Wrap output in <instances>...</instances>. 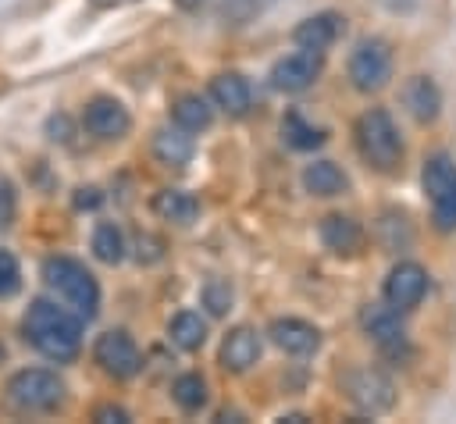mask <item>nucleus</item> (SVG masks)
<instances>
[{"label":"nucleus","instance_id":"1","mask_svg":"<svg viewBox=\"0 0 456 424\" xmlns=\"http://www.w3.org/2000/svg\"><path fill=\"white\" fill-rule=\"evenodd\" d=\"M25 338L57 363H68L82 349V317L71 306H57L50 299H36L21 321Z\"/></svg>","mask_w":456,"mask_h":424},{"label":"nucleus","instance_id":"2","mask_svg":"<svg viewBox=\"0 0 456 424\" xmlns=\"http://www.w3.org/2000/svg\"><path fill=\"white\" fill-rule=\"evenodd\" d=\"M356 150L360 157L381 171V175H395L403 167V139H399V128L392 121V114L385 107H370L356 118Z\"/></svg>","mask_w":456,"mask_h":424},{"label":"nucleus","instance_id":"3","mask_svg":"<svg viewBox=\"0 0 456 424\" xmlns=\"http://www.w3.org/2000/svg\"><path fill=\"white\" fill-rule=\"evenodd\" d=\"M43 281L82 321H93L96 317V310H100V285L86 271V264H78L71 257H50V260H43Z\"/></svg>","mask_w":456,"mask_h":424},{"label":"nucleus","instance_id":"4","mask_svg":"<svg viewBox=\"0 0 456 424\" xmlns=\"http://www.w3.org/2000/svg\"><path fill=\"white\" fill-rule=\"evenodd\" d=\"M4 392L18 413H50L64 403V381L46 367H25L11 374Z\"/></svg>","mask_w":456,"mask_h":424},{"label":"nucleus","instance_id":"5","mask_svg":"<svg viewBox=\"0 0 456 424\" xmlns=\"http://www.w3.org/2000/svg\"><path fill=\"white\" fill-rule=\"evenodd\" d=\"M424 192L431 200V221L438 232H456V164L445 153L424 160Z\"/></svg>","mask_w":456,"mask_h":424},{"label":"nucleus","instance_id":"6","mask_svg":"<svg viewBox=\"0 0 456 424\" xmlns=\"http://www.w3.org/2000/svg\"><path fill=\"white\" fill-rule=\"evenodd\" d=\"M342 392L353 406H360L363 413H385L395 403V385L385 371L378 367H349L342 374Z\"/></svg>","mask_w":456,"mask_h":424},{"label":"nucleus","instance_id":"7","mask_svg":"<svg viewBox=\"0 0 456 424\" xmlns=\"http://www.w3.org/2000/svg\"><path fill=\"white\" fill-rule=\"evenodd\" d=\"M392 78V50L385 39H360L349 57V82L360 93H374Z\"/></svg>","mask_w":456,"mask_h":424},{"label":"nucleus","instance_id":"8","mask_svg":"<svg viewBox=\"0 0 456 424\" xmlns=\"http://www.w3.org/2000/svg\"><path fill=\"white\" fill-rule=\"evenodd\" d=\"M93 360L100 363L103 374H110L118 381L135 378L139 367H142V353H139V346L125 331H103L96 338V346H93Z\"/></svg>","mask_w":456,"mask_h":424},{"label":"nucleus","instance_id":"9","mask_svg":"<svg viewBox=\"0 0 456 424\" xmlns=\"http://www.w3.org/2000/svg\"><path fill=\"white\" fill-rule=\"evenodd\" d=\"M321 68H324V57H321V50H292L289 57H281L274 68H271V86L278 89V93H303V89H310L314 82H317V75H321Z\"/></svg>","mask_w":456,"mask_h":424},{"label":"nucleus","instance_id":"10","mask_svg":"<svg viewBox=\"0 0 456 424\" xmlns=\"http://www.w3.org/2000/svg\"><path fill=\"white\" fill-rule=\"evenodd\" d=\"M360 324H363L367 338H374L385 353H399V349H406L403 310H395L392 303H367V306L360 310Z\"/></svg>","mask_w":456,"mask_h":424},{"label":"nucleus","instance_id":"11","mask_svg":"<svg viewBox=\"0 0 456 424\" xmlns=\"http://www.w3.org/2000/svg\"><path fill=\"white\" fill-rule=\"evenodd\" d=\"M428 292V271L413 260H403L388 271L385 278V303H392L395 310H413Z\"/></svg>","mask_w":456,"mask_h":424},{"label":"nucleus","instance_id":"12","mask_svg":"<svg viewBox=\"0 0 456 424\" xmlns=\"http://www.w3.org/2000/svg\"><path fill=\"white\" fill-rule=\"evenodd\" d=\"M82 125H86V132L96 135V139H121V135L132 128V118H128V110H125L121 100H114V96H96V100L86 103Z\"/></svg>","mask_w":456,"mask_h":424},{"label":"nucleus","instance_id":"13","mask_svg":"<svg viewBox=\"0 0 456 424\" xmlns=\"http://www.w3.org/2000/svg\"><path fill=\"white\" fill-rule=\"evenodd\" d=\"M267 335H271V342L281 353H292V356H306V353H314L321 346V331L310 321H299V317H278V321H271Z\"/></svg>","mask_w":456,"mask_h":424},{"label":"nucleus","instance_id":"14","mask_svg":"<svg viewBox=\"0 0 456 424\" xmlns=\"http://www.w3.org/2000/svg\"><path fill=\"white\" fill-rule=\"evenodd\" d=\"M260 360V335L253 328H232L221 342V367L232 371V374H242L249 371L253 363Z\"/></svg>","mask_w":456,"mask_h":424},{"label":"nucleus","instance_id":"15","mask_svg":"<svg viewBox=\"0 0 456 424\" xmlns=\"http://www.w3.org/2000/svg\"><path fill=\"white\" fill-rule=\"evenodd\" d=\"M210 100L224 110V114H232V118H242L246 110H249V82L239 75V71H221V75H214L210 78Z\"/></svg>","mask_w":456,"mask_h":424},{"label":"nucleus","instance_id":"16","mask_svg":"<svg viewBox=\"0 0 456 424\" xmlns=\"http://www.w3.org/2000/svg\"><path fill=\"white\" fill-rule=\"evenodd\" d=\"M150 207H153V214H157L160 221L178 224V228L192 224L196 214H200V200H196L192 192H185V189H160V192H153Z\"/></svg>","mask_w":456,"mask_h":424},{"label":"nucleus","instance_id":"17","mask_svg":"<svg viewBox=\"0 0 456 424\" xmlns=\"http://www.w3.org/2000/svg\"><path fill=\"white\" fill-rule=\"evenodd\" d=\"M321 242L338 257H353L363 246V228L346 214H328L321 221Z\"/></svg>","mask_w":456,"mask_h":424},{"label":"nucleus","instance_id":"18","mask_svg":"<svg viewBox=\"0 0 456 424\" xmlns=\"http://www.w3.org/2000/svg\"><path fill=\"white\" fill-rule=\"evenodd\" d=\"M338 32H342V18L331 14V11H324V14H314V18L299 21L296 32H292V39H296V46H303V50H321V53H324V50L338 39Z\"/></svg>","mask_w":456,"mask_h":424},{"label":"nucleus","instance_id":"19","mask_svg":"<svg viewBox=\"0 0 456 424\" xmlns=\"http://www.w3.org/2000/svg\"><path fill=\"white\" fill-rule=\"evenodd\" d=\"M403 103H406V110L417 121H435L438 118V107H442V96H438V86L428 75H413L403 86Z\"/></svg>","mask_w":456,"mask_h":424},{"label":"nucleus","instance_id":"20","mask_svg":"<svg viewBox=\"0 0 456 424\" xmlns=\"http://www.w3.org/2000/svg\"><path fill=\"white\" fill-rule=\"evenodd\" d=\"M192 150H196V143H192V135L185 132V128H160L157 135H153V153H157V160L160 164H167V167H185L189 160H192Z\"/></svg>","mask_w":456,"mask_h":424},{"label":"nucleus","instance_id":"21","mask_svg":"<svg viewBox=\"0 0 456 424\" xmlns=\"http://www.w3.org/2000/svg\"><path fill=\"white\" fill-rule=\"evenodd\" d=\"M346 185L349 182H346L342 167L331 160H314L303 167V189L310 196H338V192H346Z\"/></svg>","mask_w":456,"mask_h":424},{"label":"nucleus","instance_id":"22","mask_svg":"<svg viewBox=\"0 0 456 424\" xmlns=\"http://www.w3.org/2000/svg\"><path fill=\"white\" fill-rule=\"evenodd\" d=\"M171 118H175V125H178V128H185V132H203V128L214 121V110H210V103H207L203 96L185 93V96H178V100H175Z\"/></svg>","mask_w":456,"mask_h":424},{"label":"nucleus","instance_id":"23","mask_svg":"<svg viewBox=\"0 0 456 424\" xmlns=\"http://www.w3.org/2000/svg\"><path fill=\"white\" fill-rule=\"evenodd\" d=\"M167 335H171V342H175L178 349L192 353V349H200V346L207 342V321H203L200 314H192V310H182V314L171 317Z\"/></svg>","mask_w":456,"mask_h":424},{"label":"nucleus","instance_id":"24","mask_svg":"<svg viewBox=\"0 0 456 424\" xmlns=\"http://www.w3.org/2000/svg\"><path fill=\"white\" fill-rule=\"evenodd\" d=\"M281 135H285V143L292 146V150H314V146H321L324 143V132L317 128V125H310L303 114H285V121H281Z\"/></svg>","mask_w":456,"mask_h":424},{"label":"nucleus","instance_id":"25","mask_svg":"<svg viewBox=\"0 0 456 424\" xmlns=\"http://www.w3.org/2000/svg\"><path fill=\"white\" fill-rule=\"evenodd\" d=\"M171 399L185 410V413H200L207 406V381L200 374H178L171 385Z\"/></svg>","mask_w":456,"mask_h":424},{"label":"nucleus","instance_id":"26","mask_svg":"<svg viewBox=\"0 0 456 424\" xmlns=\"http://www.w3.org/2000/svg\"><path fill=\"white\" fill-rule=\"evenodd\" d=\"M93 253L103 264H118L125 257V235H121V228L110 224V221H100L93 228Z\"/></svg>","mask_w":456,"mask_h":424},{"label":"nucleus","instance_id":"27","mask_svg":"<svg viewBox=\"0 0 456 424\" xmlns=\"http://www.w3.org/2000/svg\"><path fill=\"white\" fill-rule=\"evenodd\" d=\"M203 306H207L214 317L228 314V310H232V285L221 281V278H210V281L203 285Z\"/></svg>","mask_w":456,"mask_h":424},{"label":"nucleus","instance_id":"28","mask_svg":"<svg viewBox=\"0 0 456 424\" xmlns=\"http://www.w3.org/2000/svg\"><path fill=\"white\" fill-rule=\"evenodd\" d=\"M18 285H21L18 260H14L7 249H0V296H14V292H18Z\"/></svg>","mask_w":456,"mask_h":424},{"label":"nucleus","instance_id":"29","mask_svg":"<svg viewBox=\"0 0 456 424\" xmlns=\"http://www.w3.org/2000/svg\"><path fill=\"white\" fill-rule=\"evenodd\" d=\"M14 207H18V200H14L11 182H0V228H7L14 221Z\"/></svg>","mask_w":456,"mask_h":424},{"label":"nucleus","instance_id":"30","mask_svg":"<svg viewBox=\"0 0 456 424\" xmlns=\"http://www.w3.org/2000/svg\"><path fill=\"white\" fill-rule=\"evenodd\" d=\"M93 420L96 424H128V413L121 406H114V403H103V406L93 410Z\"/></svg>","mask_w":456,"mask_h":424},{"label":"nucleus","instance_id":"31","mask_svg":"<svg viewBox=\"0 0 456 424\" xmlns=\"http://www.w3.org/2000/svg\"><path fill=\"white\" fill-rule=\"evenodd\" d=\"M78 207H96L100 203V196H96V189H78V200H75Z\"/></svg>","mask_w":456,"mask_h":424}]
</instances>
